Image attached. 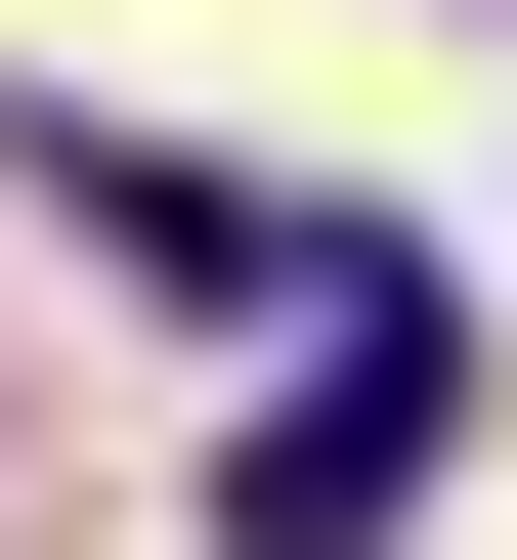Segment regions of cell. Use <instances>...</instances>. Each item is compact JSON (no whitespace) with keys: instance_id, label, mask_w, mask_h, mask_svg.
Returning <instances> with one entry per match:
<instances>
[{"instance_id":"obj_1","label":"cell","mask_w":517,"mask_h":560,"mask_svg":"<svg viewBox=\"0 0 517 560\" xmlns=\"http://www.w3.org/2000/svg\"><path fill=\"white\" fill-rule=\"evenodd\" d=\"M432 431H474V302L345 215V259H302V388L216 431V560H388V517H432Z\"/></svg>"}]
</instances>
